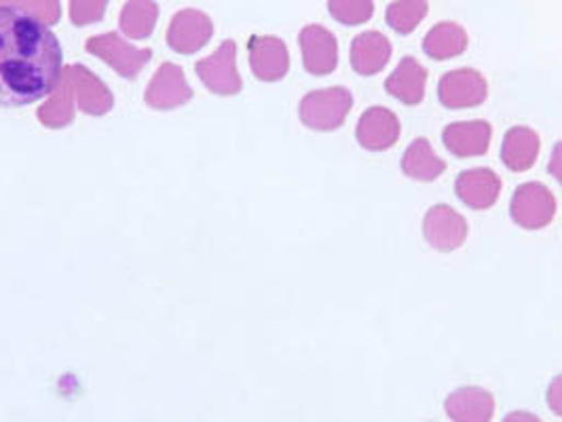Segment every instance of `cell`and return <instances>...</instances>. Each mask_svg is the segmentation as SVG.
Masks as SVG:
<instances>
[{"label": "cell", "instance_id": "obj_13", "mask_svg": "<svg viewBox=\"0 0 562 422\" xmlns=\"http://www.w3.org/2000/svg\"><path fill=\"white\" fill-rule=\"evenodd\" d=\"M539 150H541V141H539L537 132H533L531 127L518 125V127H512L504 138L502 161L507 169L522 173V171L533 168L535 161L539 157Z\"/></svg>", "mask_w": 562, "mask_h": 422}, {"label": "cell", "instance_id": "obj_2", "mask_svg": "<svg viewBox=\"0 0 562 422\" xmlns=\"http://www.w3.org/2000/svg\"><path fill=\"white\" fill-rule=\"evenodd\" d=\"M353 106V95L345 87H330L322 91H313L303 100L301 116L305 125L317 132H335Z\"/></svg>", "mask_w": 562, "mask_h": 422}, {"label": "cell", "instance_id": "obj_17", "mask_svg": "<svg viewBox=\"0 0 562 422\" xmlns=\"http://www.w3.org/2000/svg\"><path fill=\"white\" fill-rule=\"evenodd\" d=\"M254 72L265 81H278L288 70L285 45L276 36H260L250 43Z\"/></svg>", "mask_w": 562, "mask_h": 422}, {"label": "cell", "instance_id": "obj_3", "mask_svg": "<svg viewBox=\"0 0 562 422\" xmlns=\"http://www.w3.org/2000/svg\"><path fill=\"white\" fill-rule=\"evenodd\" d=\"M512 220L525 230L546 228L557 216V198L539 182L520 184L509 203Z\"/></svg>", "mask_w": 562, "mask_h": 422}, {"label": "cell", "instance_id": "obj_23", "mask_svg": "<svg viewBox=\"0 0 562 422\" xmlns=\"http://www.w3.org/2000/svg\"><path fill=\"white\" fill-rule=\"evenodd\" d=\"M548 169H550L552 178H554V180H557V182L562 186V141H559V144L554 146Z\"/></svg>", "mask_w": 562, "mask_h": 422}, {"label": "cell", "instance_id": "obj_6", "mask_svg": "<svg viewBox=\"0 0 562 422\" xmlns=\"http://www.w3.org/2000/svg\"><path fill=\"white\" fill-rule=\"evenodd\" d=\"M402 125L394 111L385 106H372L368 109L356 127V138L360 146L370 152H383L390 150L395 141L400 140Z\"/></svg>", "mask_w": 562, "mask_h": 422}, {"label": "cell", "instance_id": "obj_9", "mask_svg": "<svg viewBox=\"0 0 562 422\" xmlns=\"http://www.w3.org/2000/svg\"><path fill=\"white\" fill-rule=\"evenodd\" d=\"M491 138H493V127L488 121H482V118L450 123L442 134V141H445L447 150L461 159L486 155L488 146H491Z\"/></svg>", "mask_w": 562, "mask_h": 422}, {"label": "cell", "instance_id": "obj_7", "mask_svg": "<svg viewBox=\"0 0 562 422\" xmlns=\"http://www.w3.org/2000/svg\"><path fill=\"white\" fill-rule=\"evenodd\" d=\"M502 178L488 168L468 169L457 175L454 193L459 201L476 212L488 209L502 195Z\"/></svg>", "mask_w": 562, "mask_h": 422}, {"label": "cell", "instance_id": "obj_4", "mask_svg": "<svg viewBox=\"0 0 562 422\" xmlns=\"http://www.w3.org/2000/svg\"><path fill=\"white\" fill-rule=\"evenodd\" d=\"M488 95V83L474 68H457L438 83L440 104L450 111L476 109Z\"/></svg>", "mask_w": 562, "mask_h": 422}, {"label": "cell", "instance_id": "obj_12", "mask_svg": "<svg viewBox=\"0 0 562 422\" xmlns=\"http://www.w3.org/2000/svg\"><path fill=\"white\" fill-rule=\"evenodd\" d=\"M427 70L415 57H402L394 72L385 81V91L406 106H417L425 98Z\"/></svg>", "mask_w": 562, "mask_h": 422}, {"label": "cell", "instance_id": "obj_20", "mask_svg": "<svg viewBox=\"0 0 562 422\" xmlns=\"http://www.w3.org/2000/svg\"><path fill=\"white\" fill-rule=\"evenodd\" d=\"M328 9L342 26H360L370 22L374 15L372 0H328Z\"/></svg>", "mask_w": 562, "mask_h": 422}, {"label": "cell", "instance_id": "obj_14", "mask_svg": "<svg viewBox=\"0 0 562 422\" xmlns=\"http://www.w3.org/2000/svg\"><path fill=\"white\" fill-rule=\"evenodd\" d=\"M468 45H470V36L457 22H438L423 38L425 56L436 61H445V59L465 54Z\"/></svg>", "mask_w": 562, "mask_h": 422}, {"label": "cell", "instance_id": "obj_1", "mask_svg": "<svg viewBox=\"0 0 562 422\" xmlns=\"http://www.w3.org/2000/svg\"><path fill=\"white\" fill-rule=\"evenodd\" d=\"M61 70L64 52L49 24L24 4H0V109L49 98Z\"/></svg>", "mask_w": 562, "mask_h": 422}, {"label": "cell", "instance_id": "obj_10", "mask_svg": "<svg viewBox=\"0 0 562 422\" xmlns=\"http://www.w3.org/2000/svg\"><path fill=\"white\" fill-rule=\"evenodd\" d=\"M392 43L383 32L368 30L353 38L351 43V68L360 77L379 75L392 59Z\"/></svg>", "mask_w": 562, "mask_h": 422}, {"label": "cell", "instance_id": "obj_19", "mask_svg": "<svg viewBox=\"0 0 562 422\" xmlns=\"http://www.w3.org/2000/svg\"><path fill=\"white\" fill-rule=\"evenodd\" d=\"M157 22V4L153 0H130L121 15V26L132 34L144 38L148 36Z\"/></svg>", "mask_w": 562, "mask_h": 422}, {"label": "cell", "instance_id": "obj_11", "mask_svg": "<svg viewBox=\"0 0 562 422\" xmlns=\"http://www.w3.org/2000/svg\"><path fill=\"white\" fill-rule=\"evenodd\" d=\"M445 408L452 422H491L495 397L482 387H461L447 397Z\"/></svg>", "mask_w": 562, "mask_h": 422}, {"label": "cell", "instance_id": "obj_8", "mask_svg": "<svg viewBox=\"0 0 562 422\" xmlns=\"http://www.w3.org/2000/svg\"><path fill=\"white\" fill-rule=\"evenodd\" d=\"M301 49L305 68L315 77H326L338 66L337 36L324 26H307L301 32Z\"/></svg>", "mask_w": 562, "mask_h": 422}, {"label": "cell", "instance_id": "obj_5", "mask_svg": "<svg viewBox=\"0 0 562 422\" xmlns=\"http://www.w3.org/2000/svg\"><path fill=\"white\" fill-rule=\"evenodd\" d=\"M423 235L436 252H454L468 239V223L450 205H434L423 218Z\"/></svg>", "mask_w": 562, "mask_h": 422}, {"label": "cell", "instance_id": "obj_22", "mask_svg": "<svg viewBox=\"0 0 562 422\" xmlns=\"http://www.w3.org/2000/svg\"><path fill=\"white\" fill-rule=\"evenodd\" d=\"M546 401H548L550 410H552L557 417H562V374L550 383L548 394H546Z\"/></svg>", "mask_w": 562, "mask_h": 422}, {"label": "cell", "instance_id": "obj_16", "mask_svg": "<svg viewBox=\"0 0 562 422\" xmlns=\"http://www.w3.org/2000/svg\"><path fill=\"white\" fill-rule=\"evenodd\" d=\"M212 36V22L198 11H182L173 18L169 43L176 52H195Z\"/></svg>", "mask_w": 562, "mask_h": 422}, {"label": "cell", "instance_id": "obj_24", "mask_svg": "<svg viewBox=\"0 0 562 422\" xmlns=\"http://www.w3.org/2000/svg\"><path fill=\"white\" fill-rule=\"evenodd\" d=\"M504 422H541V419H539V417H535L531 412H522V410H518V412L507 414Z\"/></svg>", "mask_w": 562, "mask_h": 422}, {"label": "cell", "instance_id": "obj_18", "mask_svg": "<svg viewBox=\"0 0 562 422\" xmlns=\"http://www.w3.org/2000/svg\"><path fill=\"white\" fill-rule=\"evenodd\" d=\"M427 0H394L385 11V22L397 34H411L419 28V24L427 18Z\"/></svg>", "mask_w": 562, "mask_h": 422}, {"label": "cell", "instance_id": "obj_21", "mask_svg": "<svg viewBox=\"0 0 562 422\" xmlns=\"http://www.w3.org/2000/svg\"><path fill=\"white\" fill-rule=\"evenodd\" d=\"M109 0H70V18L75 24L83 26L102 20Z\"/></svg>", "mask_w": 562, "mask_h": 422}, {"label": "cell", "instance_id": "obj_15", "mask_svg": "<svg viewBox=\"0 0 562 422\" xmlns=\"http://www.w3.org/2000/svg\"><path fill=\"white\" fill-rule=\"evenodd\" d=\"M402 171L411 180L434 182V180H438L447 171V161H442L436 155V150H434V146L429 144V140L417 138L406 148V152L402 157Z\"/></svg>", "mask_w": 562, "mask_h": 422}]
</instances>
